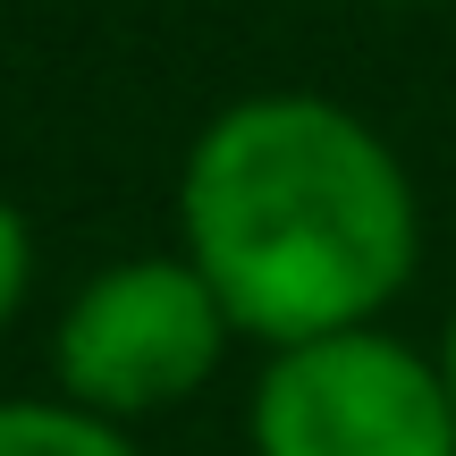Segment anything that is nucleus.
Wrapping results in <instances>:
<instances>
[{
    "label": "nucleus",
    "mask_w": 456,
    "mask_h": 456,
    "mask_svg": "<svg viewBox=\"0 0 456 456\" xmlns=\"http://www.w3.org/2000/svg\"><path fill=\"white\" fill-rule=\"evenodd\" d=\"M228 338H237V322L186 254H127V262H102L68 296L51 372H60L68 406L127 431L195 397L220 372Z\"/></svg>",
    "instance_id": "obj_2"
},
{
    "label": "nucleus",
    "mask_w": 456,
    "mask_h": 456,
    "mask_svg": "<svg viewBox=\"0 0 456 456\" xmlns=\"http://www.w3.org/2000/svg\"><path fill=\"white\" fill-rule=\"evenodd\" d=\"M380 9H414V0H380Z\"/></svg>",
    "instance_id": "obj_7"
},
{
    "label": "nucleus",
    "mask_w": 456,
    "mask_h": 456,
    "mask_svg": "<svg viewBox=\"0 0 456 456\" xmlns=\"http://www.w3.org/2000/svg\"><path fill=\"white\" fill-rule=\"evenodd\" d=\"M26 288H34V228H26V212H17L9 195H0V330L17 322Z\"/></svg>",
    "instance_id": "obj_5"
},
{
    "label": "nucleus",
    "mask_w": 456,
    "mask_h": 456,
    "mask_svg": "<svg viewBox=\"0 0 456 456\" xmlns=\"http://www.w3.org/2000/svg\"><path fill=\"white\" fill-rule=\"evenodd\" d=\"M440 380H448V397H456V313H448V330H440Z\"/></svg>",
    "instance_id": "obj_6"
},
{
    "label": "nucleus",
    "mask_w": 456,
    "mask_h": 456,
    "mask_svg": "<svg viewBox=\"0 0 456 456\" xmlns=\"http://www.w3.org/2000/svg\"><path fill=\"white\" fill-rule=\"evenodd\" d=\"M178 237L237 338L305 346L380 322V305L414 279L423 212L380 127H363L346 102L254 94L195 135Z\"/></svg>",
    "instance_id": "obj_1"
},
{
    "label": "nucleus",
    "mask_w": 456,
    "mask_h": 456,
    "mask_svg": "<svg viewBox=\"0 0 456 456\" xmlns=\"http://www.w3.org/2000/svg\"><path fill=\"white\" fill-rule=\"evenodd\" d=\"M0 456H144V448L68 397H0Z\"/></svg>",
    "instance_id": "obj_4"
},
{
    "label": "nucleus",
    "mask_w": 456,
    "mask_h": 456,
    "mask_svg": "<svg viewBox=\"0 0 456 456\" xmlns=\"http://www.w3.org/2000/svg\"><path fill=\"white\" fill-rule=\"evenodd\" d=\"M245 431L254 456H456V397L440 355H414L372 322L271 346Z\"/></svg>",
    "instance_id": "obj_3"
}]
</instances>
